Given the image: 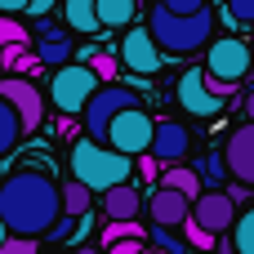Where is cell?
I'll use <instances>...</instances> for the list:
<instances>
[{
	"instance_id": "obj_26",
	"label": "cell",
	"mask_w": 254,
	"mask_h": 254,
	"mask_svg": "<svg viewBox=\"0 0 254 254\" xmlns=\"http://www.w3.org/2000/svg\"><path fill=\"white\" fill-rule=\"evenodd\" d=\"M192 170H196L201 188H205V183H219V179H228V170H223V156H219V152H210V156H205L201 165H192Z\"/></svg>"
},
{
	"instance_id": "obj_27",
	"label": "cell",
	"mask_w": 254,
	"mask_h": 254,
	"mask_svg": "<svg viewBox=\"0 0 254 254\" xmlns=\"http://www.w3.org/2000/svg\"><path fill=\"white\" fill-rule=\"evenodd\" d=\"M223 13L241 27H254V0H223Z\"/></svg>"
},
{
	"instance_id": "obj_31",
	"label": "cell",
	"mask_w": 254,
	"mask_h": 254,
	"mask_svg": "<svg viewBox=\"0 0 254 254\" xmlns=\"http://www.w3.org/2000/svg\"><path fill=\"white\" fill-rule=\"evenodd\" d=\"M152 241H156V250H161V254H188V246H183L174 232H165V228H152Z\"/></svg>"
},
{
	"instance_id": "obj_23",
	"label": "cell",
	"mask_w": 254,
	"mask_h": 254,
	"mask_svg": "<svg viewBox=\"0 0 254 254\" xmlns=\"http://www.w3.org/2000/svg\"><path fill=\"white\" fill-rule=\"evenodd\" d=\"M31 36H27V22L22 18H0V49H27Z\"/></svg>"
},
{
	"instance_id": "obj_16",
	"label": "cell",
	"mask_w": 254,
	"mask_h": 254,
	"mask_svg": "<svg viewBox=\"0 0 254 254\" xmlns=\"http://www.w3.org/2000/svg\"><path fill=\"white\" fill-rule=\"evenodd\" d=\"M134 13H138V0H94L98 31H121L134 22Z\"/></svg>"
},
{
	"instance_id": "obj_8",
	"label": "cell",
	"mask_w": 254,
	"mask_h": 254,
	"mask_svg": "<svg viewBox=\"0 0 254 254\" xmlns=\"http://www.w3.org/2000/svg\"><path fill=\"white\" fill-rule=\"evenodd\" d=\"M0 103H9V112L18 116L22 134H36L45 125V89L27 76H0Z\"/></svg>"
},
{
	"instance_id": "obj_6",
	"label": "cell",
	"mask_w": 254,
	"mask_h": 254,
	"mask_svg": "<svg viewBox=\"0 0 254 254\" xmlns=\"http://www.w3.org/2000/svg\"><path fill=\"white\" fill-rule=\"evenodd\" d=\"M129 107H143V98L134 94V89H125V85H98V94L85 103V134H89V143H98L103 147V138H107V125L121 116V112H129Z\"/></svg>"
},
{
	"instance_id": "obj_32",
	"label": "cell",
	"mask_w": 254,
	"mask_h": 254,
	"mask_svg": "<svg viewBox=\"0 0 254 254\" xmlns=\"http://www.w3.org/2000/svg\"><path fill=\"white\" fill-rule=\"evenodd\" d=\"M147 246H143V237H134V241H107L103 246V254H143Z\"/></svg>"
},
{
	"instance_id": "obj_19",
	"label": "cell",
	"mask_w": 254,
	"mask_h": 254,
	"mask_svg": "<svg viewBox=\"0 0 254 254\" xmlns=\"http://www.w3.org/2000/svg\"><path fill=\"white\" fill-rule=\"evenodd\" d=\"M85 232H89V214H85V219H67V214H58V219H54V228L45 232V241H40V246H63V241L85 237Z\"/></svg>"
},
{
	"instance_id": "obj_14",
	"label": "cell",
	"mask_w": 254,
	"mask_h": 254,
	"mask_svg": "<svg viewBox=\"0 0 254 254\" xmlns=\"http://www.w3.org/2000/svg\"><path fill=\"white\" fill-rule=\"evenodd\" d=\"M143 210H147L152 228H165V232H174V228H183V223H188V214H192V201H183V196H179V192H170V188H152V196L143 201Z\"/></svg>"
},
{
	"instance_id": "obj_2",
	"label": "cell",
	"mask_w": 254,
	"mask_h": 254,
	"mask_svg": "<svg viewBox=\"0 0 254 254\" xmlns=\"http://www.w3.org/2000/svg\"><path fill=\"white\" fill-rule=\"evenodd\" d=\"M214 9H201V13H192V18H174V13H165L161 4H152V13H147V36H152V45H156V54H174V58H183V54H196V49H205L210 40H214Z\"/></svg>"
},
{
	"instance_id": "obj_40",
	"label": "cell",
	"mask_w": 254,
	"mask_h": 254,
	"mask_svg": "<svg viewBox=\"0 0 254 254\" xmlns=\"http://www.w3.org/2000/svg\"><path fill=\"white\" fill-rule=\"evenodd\" d=\"M4 241H9V232H4V223H0V246H4Z\"/></svg>"
},
{
	"instance_id": "obj_17",
	"label": "cell",
	"mask_w": 254,
	"mask_h": 254,
	"mask_svg": "<svg viewBox=\"0 0 254 254\" xmlns=\"http://www.w3.org/2000/svg\"><path fill=\"white\" fill-rule=\"evenodd\" d=\"M156 188H170V192H179L183 201H196L205 188H201V179H196V170L192 165H170L165 174H161V183Z\"/></svg>"
},
{
	"instance_id": "obj_7",
	"label": "cell",
	"mask_w": 254,
	"mask_h": 254,
	"mask_svg": "<svg viewBox=\"0 0 254 254\" xmlns=\"http://www.w3.org/2000/svg\"><path fill=\"white\" fill-rule=\"evenodd\" d=\"M152 116H147V107H129V112H121L112 125H107V138H103V147L107 152H116V156H125V161H138V156H147V147H152Z\"/></svg>"
},
{
	"instance_id": "obj_4",
	"label": "cell",
	"mask_w": 254,
	"mask_h": 254,
	"mask_svg": "<svg viewBox=\"0 0 254 254\" xmlns=\"http://www.w3.org/2000/svg\"><path fill=\"white\" fill-rule=\"evenodd\" d=\"M250 67H254V49L241 36H219V40L205 45V67L201 71H205V85H210L214 98L228 103V94L241 80H250Z\"/></svg>"
},
{
	"instance_id": "obj_41",
	"label": "cell",
	"mask_w": 254,
	"mask_h": 254,
	"mask_svg": "<svg viewBox=\"0 0 254 254\" xmlns=\"http://www.w3.org/2000/svg\"><path fill=\"white\" fill-rule=\"evenodd\" d=\"M250 80H254V67H250Z\"/></svg>"
},
{
	"instance_id": "obj_35",
	"label": "cell",
	"mask_w": 254,
	"mask_h": 254,
	"mask_svg": "<svg viewBox=\"0 0 254 254\" xmlns=\"http://www.w3.org/2000/svg\"><path fill=\"white\" fill-rule=\"evenodd\" d=\"M49 9H54V0H27V13L31 18H49Z\"/></svg>"
},
{
	"instance_id": "obj_34",
	"label": "cell",
	"mask_w": 254,
	"mask_h": 254,
	"mask_svg": "<svg viewBox=\"0 0 254 254\" xmlns=\"http://www.w3.org/2000/svg\"><path fill=\"white\" fill-rule=\"evenodd\" d=\"M27 13V0H0V18H22Z\"/></svg>"
},
{
	"instance_id": "obj_9",
	"label": "cell",
	"mask_w": 254,
	"mask_h": 254,
	"mask_svg": "<svg viewBox=\"0 0 254 254\" xmlns=\"http://www.w3.org/2000/svg\"><path fill=\"white\" fill-rule=\"evenodd\" d=\"M174 103H179L192 121H219V116L228 112V103L210 94V85H205V71H201V67H188V71L174 80Z\"/></svg>"
},
{
	"instance_id": "obj_13",
	"label": "cell",
	"mask_w": 254,
	"mask_h": 254,
	"mask_svg": "<svg viewBox=\"0 0 254 254\" xmlns=\"http://www.w3.org/2000/svg\"><path fill=\"white\" fill-rule=\"evenodd\" d=\"M188 152H192V129H188L183 121H156V125H152V147H147L152 161L179 165Z\"/></svg>"
},
{
	"instance_id": "obj_24",
	"label": "cell",
	"mask_w": 254,
	"mask_h": 254,
	"mask_svg": "<svg viewBox=\"0 0 254 254\" xmlns=\"http://www.w3.org/2000/svg\"><path fill=\"white\" fill-rule=\"evenodd\" d=\"M18 138H22V129H18V116L9 112V103H0V161L18 147Z\"/></svg>"
},
{
	"instance_id": "obj_38",
	"label": "cell",
	"mask_w": 254,
	"mask_h": 254,
	"mask_svg": "<svg viewBox=\"0 0 254 254\" xmlns=\"http://www.w3.org/2000/svg\"><path fill=\"white\" fill-rule=\"evenodd\" d=\"M214 254H237V250H232V241H228V237H219V246H214Z\"/></svg>"
},
{
	"instance_id": "obj_3",
	"label": "cell",
	"mask_w": 254,
	"mask_h": 254,
	"mask_svg": "<svg viewBox=\"0 0 254 254\" xmlns=\"http://www.w3.org/2000/svg\"><path fill=\"white\" fill-rule=\"evenodd\" d=\"M67 165H71V183H80L89 196H94V192L103 196V192H112V188H125L129 174H134V161H125V156H116V152L89 143V138H76V143H71Z\"/></svg>"
},
{
	"instance_id": "obj_22",
	"label": "cell",
	"mask_w": 254,
	"mask_h": 254,
	"mask_svg": "<svg viewBox=\"0 0 254 254\" xmlns=\"http://www.w3.org/2000/svg\"><path fill=\"white\" fill-rule=\"evenodd\" d=\"M31 58H36L40 67H54V71H58V67H67V63H71V40L63 36V40H49V45H36V54H31Z\"/></svg>"
},
{
	"instance_id": "obj_29",
	"label": "cell",
	"mask_w": 254,
	"mask_h": 254,
	"mask_svg": "<svg viewBox=\"0 0 254 254\" xmlns=\"http://www.w3.org/2000/svg\"><path fill=\"white\" fill-rule=\"evenodd\" d=\"M27 36H36L40 45H49V40H63V31H58V22H54V18H36V22L27 27Z\"/></svg>"
},
{
	"instance_id": "obj_12",
	"label": "cell",
	"mask_w": 254,
	"mask_h": 254,
	"mask_svg": "<svg viewBox=\"0 0 254 254\" xmlns=\"http://www.w3.org/2000/svg\"><path fill=\"white\" fill-rule=\"evenodd\" d=\"M116 63L129 67L134 76H156V71H161V54H156V45H152V36H147L143 27H129V31L121 36Z\"/></svg>"
},
{
	"instance_id": "obj_36",
	"label": "cell",
	"mask_w": 254,
	"mask_h": 254,
	"mask_svg": "<svg viewBox=\"0 0 254 254\" xmlns=\"http://www.w3.org/2000/svg\"><path fill=\"white\" fill-rule=\"evenodd\" d=\"M134 165H138V174H147V179H156V174H161V170H156V161H152V156H138V161H134Z\"/></svg>"
},
{
	"instance_id": "obj_25",
	"label": "cell",
	"mask_w": 254,
	"mask_h": 254,
	"mask_svg": "<svg viewBox=\"0 0 254 254\" xmlns=\"http://www.w3.org/2000/svg\"><path fill=\"white\" fill-rule=\"evenodd\" d=\"M89 71H94L98 85H121V63H116V54H107V49L89 63Z\"/></svg>"
},
{
	"instance_id": "obj_18",
	"label": "cell",
	"mask_w": 254,
	"mask_h": 254,
	"mask_svg": "<svg viewBox=\"0 0 254 254\" xmlns=\"http://www.w3.org/2000/svg\"><path fill=\"white\" fill-rule=\"evenodd\" d=\"M63 18H67V31H80V36H94L98 31L94 0H63Z\"/></svg>"
},
{
	"instance_id": "obj_11",
	"label": "cell",
	"mask_w": 254,
	"mask_h": 254,
	"mask_svg": "<svg viewBox=\"0 0 254 254\" xmlns=\"http://www.w3.org/2000/svg\"><path fill=\"white\" fill-rule=\"evenodd\" d=\"M219 156H223V170L241 183V188H254V125H237L228 138H223V147H219Z\"/></svg>"
},
{
	"instance_id": "obj_33",
	"label": "cell",
	"mask_w": 254,
	"mask_h": 254,
	"mask_svg": "<svg viewBox=\"0 0 254 254\" xmlns=\"http://www.w3.org/2000/svg\"><path fill=\"white\" fill-rule=\"evenodd\" d=\"M0 254H40V241H22V237H9Z\"/></svg>"
},
{
	"instance_id": "obj_21",
	"label": "cell",
	"mask_w": 254,
	"mask_h": 254,
	"mask_svg": "<svg viewBox=\"0 0 254 254\" xmlns=\"http://www.w3.org/2000/svg\"><path fill=\"white\" fill-rule=\"evenodd\" d=\"M58 201H63V214H67V219H85L94 196H89L80 183H63V188H58Z\"/></svg>"
},
{
	"instance_id": "obj_37",
	"label": "cell",
	"mask_w": 254,
	"mask_h": 254,
	"mask_svg": "<svg viewBox=\"0 0 254 254\" xmlns=\"http://www.w3.org/2000/svg\"><path fill=\"white\" fill-rule=\"evenodd\" d=\"M241 112H246V121H250V125H254V89H250V94H246V98H241Z\"/></svg>"
},
{
	"instance_id": "obj_20",
	"label": "cell",
	"mask_w": 254,
	"mask_h": 254,
	"mask_svg": "<svg viewBox=\"0 0 254 254\" xmlns=\"http://www.w3.org/2000/svg\"><path fill=\"white\" fill-rule=\"evenodd\" d=\"M228 241H232V250H237V254H254V205H246V210L237 214Z\"/></svg>"
},
{
	"instance_id": "obj_28",
	"label": "cell",
	"mask_w": 254,
	"mask_h": 254,
	"mask_svg": "<svg viewBox=\"0 0 254 254\" xmlns=\"http://www.w3.org/2000/svg\"><path fill=\"white\" fill-rule=\"evenodd\" d=\"M165 13H174V18H192V13H201V9H210L205 0H156Z\"/></svg>"
},
{
	"instance_id": "obj_15",
	"label": "cell",
	"mask_w": 254,
	"mask_h": 254,
	"mask_svg": "<svg viewBox=\"0 0 254 254\" xmlns=\"http://www.w3.org/2000/svg\"><path fill=\"white\" fill-rule=\"evenodd\" d=\"M138 210H143V196H138V188H112V192H103V214H107V223H134L138 219Z\"/></svg>"
},
{
	"instance_id": "obj_10",
	"label": "cell",
	"mask_w": 254,
	"mask_h": 254,
	"mask_svg": "<svg viewBox=\"0 0 254 254\" xmlns=\"http://www.w3.org/2000/svg\"><path fill=\"white\" fill-rule=\"evenodd\" d=\"M237 214H241V210H237V205H232V201H228L219 188H210V192H201V196L192 201L188 223H196L205 237H214V241H219V237H228V232H232Z\"/></svg>"
},
{
	"instance_id": "obj_39",
	"label": "cell",
	"mask_w": 254,
	"mask_h": 254,
	"mask_svg": "<svg viewBox=\"0 0 254 254\" xmlns=\"http://www.w3.org/2000/svg\"><path fill=\"white\" fill-rule=\"evenodd\" d=\"M76 254H103L98 246H76Z\"/></svg>"
},
{
	"instance_id": "obj_30",
	"label": "cell",
	"mask_w": 254,
	"mask_h": 254,
	"mask_svg": "<svg viewBox=\"0 0 254 254\" xmlns=\"http://www.w3.org/2000/svg\"><path fill=\"white\" fill-rule=\"evenodd\" d=\"M134 237H143L138 223H107V228H103V246H107V241H134Z\"/></svg>"
},
{
	"instance_id": "obj_1",
	"label": "cell",
	"mask_w": 254,
	"mask_h": 254,
	"mask_svg": "<svg viewBox=\"0 0 254 254\" xmlns=\"http://www.w3.org/2000/svg\"><path fill=\"white\" fill-rule=\"evenodd\" d=\"M63 214V201H58V183L45 174V170H18L0 183V223L9 237H22V241H40L54 219Z\"/></svg>"
},
{
	"instance_id": "obj_5",
	"label": "cell",
	"mask_w": 254,
	"mask_h": 254,
	"mask_svg": "<svg viewBox=\"0 0 254 254\" xmlns=\"http://www.w3.org/2000/svg\"><path fill=\"white\" fill-rule=\"evenodd\" d=\"M94 94H98V80H94V71L80 67V63H67V67H58V71L49 76V107H54L58 116H71V121H76Z\"/></svg>"
}]
</instances>
